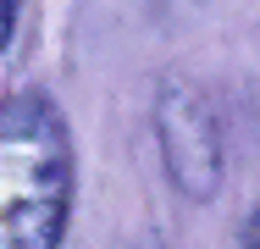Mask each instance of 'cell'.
Returning <instances> with one entry per match:
<instances>
[{
  "label": "cell",
  "mask_w": 260,
  "mask_h": 249,
  "mask_svg": "<svg viewBox=\"0 0 260 249\" xmlns=\"http://www.w3.org/2000/svg\"><path fill=\"white\" fill-rule=\"evenodd\" d=\"M72 210V144L45 95L0 100V249H61Z\"/></svg>",
  "instance_id": "6da1fadb"
},
{
  "label": "cell",
  "mask_w": 260,
  "mask_h": 249,
  "mask_svg": "<svg viewBox=\"0 0 260 249\" xmlns=\"http://www.w3.org/2000/svg\"><path fill=\"white\" fill-rule=\"evenodd\" d=\"M160 139H166V161L177 172V183L188 194H210L216 172H221V149H216V122L205 116V105L183 89H172L160 105Z\"/></svg>",
  "instance_id": "7a4b0ae2"
},
{
  "label": "cell",
  "mask_w": 260,
  "mask_h": 249,
  "mask_svg": "<svg viewBox=\"0 0 260 249\" xmlns=\"http://www.w3.org/2000/svg\"><path fill=\"white\" fill-rule=\"evenodd\" d=\"M17 6H22V0H0V50H6L11 28H17Z\"/></svg>",
  "instance_id": "3957f363"
},
{
  "label": "cell",
  "mask_w": 260,
  "mask_h": 249,
  "mask_svg": "<svg viewBox=\"0 0 260 249\" xmlns=\"http://www.w3.org/2000/svg\"><path fill=\"white\" fill-rule=\"evenodd\" d=\"M249 249H260V216H255V227H249Z\"/></svg>",
  "instance_id": "277c9868"
}]
</instances>
